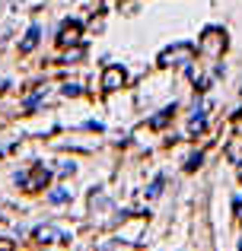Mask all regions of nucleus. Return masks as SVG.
Instances as JSON below:
<instances>
[{
    "label": "nucleus",
    "mask_w": 242,
    "mask_h": 251,
    "mask_svg": "<svg viewBox=\"0 0 242 251\" xmlns=\"http://www.w3.org/2000/svg\"><path fill=\"white\" fill-rule=\"evenodd\" d=\"M124 70L121 67H106V74H102V86L106 89H118V86H124Z\"/></svg>",
    "instance_id": "f257e3e1"
},
{
    "label": "nucleus",
    "mask_w": 242,
    "mask_h": 251,
    "mask_svg": "<svg viewBox=\"0 0 242 251\" xmlns=\"http://www.w3.org/2000/svg\"><path fill=\"white\" fill-rule=\"evenodd\" d=\"M35 235H38V242H54V239L70 242V235H67V232H61V229H54V226H42V229H35Z\"/></svg>",
    "instance_id": "f03ea898"
},
{
    "label": "nucleus",
    "mask_w": 242,
    "mask_h": 251,
    "mask_svg": "<svg viewBox=\"0 0 242 251\" xmlns=\"http://www.w3.org/2000/svg\"><path fill=\"white\" fill-rule=\"evenodd\" d=\"M38 38H42V29H38V25H29V32H26V38L19 42V51H23V54H29V51H32V48L38 45Z\"/></svg>",
    "instance_id": "7ed1b4c3"
},
{
    "label": "nucleus",
    "mask_w": 242,
    "mask_h": 251,
    "mask_svg": "<svg viewBox=\"0 0 242 251\" xmlns=\"http://www.w3.org/2000/svg\"><path fill=\"white\" fill-rule=\"evenodd\" d=\"M77 35H80V23H64V25H61V35H57V42H61V45L77 42Z\"/></svg>",
    "instance_id": "20e7f679"
},
{
    "label": "nucleus",
    "mask_w": 242,
    "mask_h": 251,
    "mask_svg": "<svg viewBox=\"0 0 242 251\" xmlns=\"http://www.w3.org/2000/svg\"><path fill=\"white\" fill-rule=\"evenodd\" d=\"M201 130H204V115H194L188 124V134H201Z\"/></svg>",
    "instance_id": "39448f33"
},
{
    "label": "nucleus",
    "mask_w": 242,
    "mask_h": 251,
    "mask_svg": "<svg viewBox=\"0 0 242 251\" xmlns=\"http://www.w3.org/2000/svg\"><path fill=\"white\" fill-rule=\"evenodd\" d=\"M67 197H70V191H51V194H48V201H51V203H64Z\"/></svg>",
    "instance_id": "423d86ee"
},
{
    "label": "nucleus",
    "mask_w": 242,
    "mask_h": 251,
    "mask_svg": "<svg viewBox=\"0 0 242 251\" xmlns=\"http://www.w3.org/2000/svg\"><path fill=\"white\" fill-rule=\"evenodd\" d=\"M169 115H172V108H166V111H162V115H156V118H153V121H150V124H153V127H162V124L169 121Z\"/></svg>",
    "instance_id": "0eeeda50"
},
{
    "label": "nucleus",
    "mask_w": 242,
    "mask_h": 251,
    "mask_svg": "<svg viewBox=\"0 0 242 251\" xmlns=\"http://www.w3.org/2000/svg\"><path fill=\"white\" fill-rule=\"evenodd\" d=\"M160 191H162V175L156 178L153 184H150V191H147V194H150V197H156V194H160Z\"/></svg>",
    "instance_id": "6e6552de"
},
{
    "label": "nucleus",
    "mask_w": 242,
    "mask_h": 251,
    "mask_svg": "<svg viewBox=\"0 0 242 251\" xmlns=\"http://www.w3.org/2000/svg\"><path fill=\"white\" fill-rule=\"evenodd\" d=\"M64 96H80V86H77V83H67V86H64Z\"/></svg>",
    "instance_id": "1a4fd4ad"
},
{
    "label": "nucleus",
    "mask_w": 242,
    "mask_h": 251,
    "mask_svg": "<svg viewBox=\"0 0 242 251\" xmlns=\"http://www.w3.org/2000/svg\"><path fill=\"white\" fill-rule=\"evenodd\" d=\"M198 162H201V153H194L191 159H188V166H185V169H194V166H198Z\"/></svg>",
    "instance_id": "9d476101"
}]
</instances>
